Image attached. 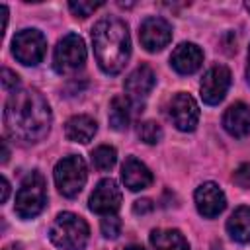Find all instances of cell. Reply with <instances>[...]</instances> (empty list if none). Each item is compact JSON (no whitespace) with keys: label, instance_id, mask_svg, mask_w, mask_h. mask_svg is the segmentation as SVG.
<instances>
[{"label":"cell","instance_id":"obj_1","mask_svg":"<svg viewBox=\"0 0 250 250\" xmlns=\"http://www.w3.org/2000/svg\"><path fill=\"white\" fill-rule=\"evenodd\" d=\"M4 123L14 139L39 143L51 129V107L37 90H16L6 102Z\"/></svg>","mask_w":250,"mask_h":250},{"label":"cell","instance_id":"obj_2","mask_svg":"<svg viewBox=\"0 0 250 250\" xmlns=\"http://www.w3.org/2000/svg\"><path fill=\"white\" fill-rule=\"evenodd\" d=\"M94 55L105 74H119L131 55V37L127 23L119 18H102L92 29Z\"/></svg>","mask_w":250,"mask_h":250},{"label":"cell","instance_id":"obj_3","mask_svg":"<svg viewBox=\"0 0 250 250\" xmlns=\"http://www.w3.org/2000/svg\"><path fill=\"white\" fill-rule=\"evenodd\" d=\"M49 238L61 250H84L90 238V229L82 217L70 211H62L53 221L49 229Z\"/></svg>","mask_w":250,"mask_h":250},{"label":"cell","instance_id":"obj_4","mask_svg":"<svg viewBox=\"0 0 250 250\" xmlns=\"http://www.w3.org/2000/svg\"><path fill=\"white\" fill-rule=\"evenodd\" d=\"M47 203V188H45V178L33 170L29 172L16 193V213L21 219H33L37 217Z\"/></svg>","mask_w":250,"mask_h":250},{"label":"cell","instance_id":"obj_5","mask_svg":"<svg viewBox=\"0 0 250 250\" xmlns=\"http://www.w3.org/2000/svg\"><path fill=\"white\" fill-rule=\"evenodd\" d=\"M53 176H55L57 189L64 197H76L82 191L86 178H88L86 162L82 160V156H76V154L64 156L57 162Z\"/></svg>","mask_w":250,"mask_h":250},{"label":"cell","instance_id":"obj_6","mask_svg":"<svg viewBox=\"0 0 250 250\" xmlns=\"http://www.w3.org/2000/svg\"><path fill=\"white\" fill-rule=\"evenodd\" d=\"M84 62H86V47L82 37L76 33L64 35L55 47V55H53L55 70L59 74H70L82 68Z\"/></svg>","mask_w":250,"mask_h":250},{"label":"cell","instance_id":"obj_7","mask_svg":"<svg viewBox=\"0 0 250 250\" xmlns=\"http://www.w3.org/2000/svg\"><path fill=\"white\" fill-rule=\"evenodd\" d=\"M12 53L21 64L35 66L47 53V39L39 29H21L12 39Z\"/></svg>","mask_w":250,"mask_h":250},{"label":"cell","instance_id":"obj_8","mask_svg":"<svg viewBox=\"0 0 250 250\" xmlns=\"http://www.w3.org/2000/svg\"><path fill=\"white\" fill-rule=\"evenodd\" d=\"M156 84V74L148 64H141L137 66L123 82L125 94H127V102L135 107H143L145 100L148 98V94L152 92Z\"/></svg>","mask_w":250,"mask_h":250},{"label":"cell","instance_id":"obj_9","mask_svg":"<svg viewBox=\"0 0 250 250\" xmlns=\"http://www.w3.org/2000/svg\"><path fill=\"white\" fill-rule=\"evenodd\" d=\"M229 88H230V70L223 64H215L201 78L199 84L201 100L209 105H217L227 96Z\"/></svg>","mask_w":250,"mask_h":250},{"label":"cell","instance_id":"obj_10","mask_svg":"<svg viewBox=\"0 0 250 250\" xmlns=\"http://www.w3.org/2000/svg\"><path fill=\"white\" fill-rule=\"evenodd\" d=\"M88 207L98 215H115V211L121 207V189L117 182L111 178L100 180L90 195Z\"/></svg>","mask_w":250,"mask_h":250},{"label":"cell","instance_id":"obj_11","mask_svg":"<svg viewBox=\"0 0 250 250\" xmlns=\"http://www.w3.org/2000/svg\"><path fill=\"white\" fill-rule=\"evenodd\" d=\"M139 39H141V45L146 51H150V53L162 51L172 41V25L164 18L150 16V18H146L141 23V27H139Z\"/></svg>","mask_w":250,"mask_h":250},{"label":"cell","instance_id":"obj_12","mask_svg":"<svg viewBox=\"0 0 250 250\" xmlns=\"http://www.w3.org/2000/svg\"><path fill=\"white\" fill-rule=\"evenodd\" d=\"M168 115H170L172 123L176 125V129L188 133V131H193V129L197 127V121H199V107H197L195 100H193L189 94L178 92V94L170 100Z\"/></svg>","mask_w":250,"mask_h":250},{"label":"cell","instance_id":"obj_13","mask_svg":"<svg viewBox=\"0 0 250 250\" xmlns=\"http://www.w3.org/2000/svg\"><path fill=\"white\" fill-rule=\"evenodd\" d=\"M195 207L199 211V215L213 219L217 215H221L227 207V197L223 193V189L213 184V182H205L195 189Z\"/></svg>","mask_w":250,"mask_h":250},{"label":"cell","instance_id":"obj_14","mask_svg":"<svg viewBox=\"0 0 250 250\" xmlns=\"http://www.w3.org/2000/svg\"><path fill=\"white\" fill-rule=\"evenodd\" d=\"M203 62V51L195 43H180L170 57V64L180 74H193Z\"/></svg>","mask_w":250,"mask_h":250},{"label":"cell","instance_id":"obj_15","mask_svg":"<svg viewBox=\"0 0 250 250\" xmlns=\"http://www.w3.org/2000/svg\"><path fill=\"white\" fill-rule=\"evenodd\" d=\"M223 127L229 135L236 139H244L250 135V105L244 102L232 104L223 115Z\"/></svg>","mask_w":250,"mask_h":250},{"label":"cell","instance_id":"obj_16","mask_svg":"<svg viewBox=\"0 0 250 250\" xmlns=\"http://www.w3.org/2000/svg\"><path fill=\"white\" fill-rule=\"evenodd\" d=\"M121 178H123V184L131 191L146 189L152 184V172L135 156L125 158V162L121 166Z\"/></svg>","mask_w":250,"mask_h":250},{"label":"cell","instance_id":"obj_17","mask_svg":"<svg viewBox=\"0 0 250 250\" xmlns=\"http://www.w3.org/2000/svg\"><path fill=\"white\" fill-rule=\"evenodd\" d=\"M98 123L90 115H74L64 123V135L72 143H88L94 139Z\"/></svg>","mask_w":250,"mask_h":250},{"label":"cell","instance_id":"obj_18","mask_svg":"<svg viewBox=\"0 0 250 250\" xmlns=\"http://www.w3.org/2000/svg\"><path fill=\"white\" fill-rule=\"evenodd\" d=\"M150 244L154 250H189L186 236L176 229H154L150 232Z\"/></svg>","mask_w":250,"mask_h":250},{"label":"cell","instance_id":"obj_19","mask_svg":"<svg viewBox=\"0 0 250 250\" xmlns=\"http://www.w3.org/2000/svg\"><path fill=\"white\" fill-rule=\"evenodd\" d=\"M227 230L236 242H250V207H236L227 221Z\"/></svg>","mask_w":250,"mask_h":250},{"label":"cell","instance_id":"obj_20","mask_svg":"<svg viewBox=\"0 0 250 250\" xmlns=\"http://www.w3.org/2000/svg\"><path fill=\"white\" fill-rule=\"evenodd\" d=\"M129 102L121 96H115L109 104V127L115 131H125L131 121V111H129Z\"/></svg>","mask_w":250,"mask_h":250},{"label":"cell","instance_id":"obj_21","mask_svg":"<svg viewBox=\"0 0 250 250\" xmlns=\"http://www.w3.org/2000/svg\"><path fill=\"white\" fill-rule=\"evenodd\" d=\"M115 160H117V152H115L113 146L102 145V146L94 148V152H92V162H94V166H96L98 170H102V172L113 168Z\"/></svg>","mask_w":250,"mask_h":250},{"label":"cell","instance_id":"obj_22","mask_svg":"<svg viewBox=\"0 0 250 250\" xmlns=\"http://www.w3.org/2000/svg\"><path fill=\"white\" fill-rule=\"evenodd\" d=\"M139 137L146 145H156L162 139V129H160V125L156 121H145L139 127Z\"/></svg>","mask_w":250,"mask_h":250},{"label":"cell","instance_id":"obj_23","mask_svg":"<svg viewBox=\"0 0 250 250\" xmlns=\"http://www.w3.org/2000/svg\"><path fill=\"white\" fill-rule=\"evenodd\" d=\"M104 6V2H84V0H78V2H68V8H70V12L76 16V18H88L90 14H94L98 8H102Z\"/></svg>","mask_w":250,"mask_h":250},{"label":"cell","instance_id":"obj_24","mask_svg":"<svg viewBox=\"0 0 250 250\" xmlns=\"http://www.w3.org/2000/svg\"><path fill=\"white\" fill-rule=\"evenodd\" d=\"M100 229H102V234L105 238H117L119 232H121V221L115 215H104V219L100 223Z\"/></svg>","mask_w":250,"mask_h":250},{"label":"cell","instance_id":"obj_25","mask_svg":"<svg viewBox=\"0 0 250 250\" xmlns=\"http://www.w3.org/2000/svg\"><path fill=\"white\" fill-rule=\"evenodd\" d=\"M232 182H234L236 186L244 188V189L250 188V162H244V164H240V166L234 170Z\"/></svg>","mask_w":250,"mask_h":250},{"label":"cell","instance_id":"obj_26","mask_svg":"<svg viewBox=\"0 0 250 250\" xmlns=\"http://www.w3.org/2000/svg\"><path fill=\"white\" fill-rule=\"evenodd\" d=\"M2 86H4V90L16 92V88L20 86V76L10 68H2Z\"/></svg>","mask_w":250,"mask_h":250},{"label":"cell","instance_id":"obj_27","mask_svg":"<svg viewBox=\"0 0 250 250\" xmlns=\"http://www.w3.org/2000/svg\"><path fill=\"white\" fill-rule=\"evenodd\" d=\"M152 209H154V205H152L150 199H137V201L133 203V213H135V215H146V213H150Z\"/></svg>","mask_w":250,"mask_h":250},{"label":"cell","instance_id":"obj_28","mask_svg":"<svg viewBox=\"0 0 250 250\" xmlns=\"http://www.w3.org/2000/svg\"><path fill=\"white\" fill-rule=\"evenodd\" d=\"M8 193H10V184H8L6 178H2V193H0V201L2 203L8 199Z\"/></svg>","mask_w":250,"mask_h":250},{"label":"cell","instance_id":"obj_29","mask_svg":"<svg viewBox=\"0 0 250 250\" xmlns=\"http://www.w3.org/2000/svg\"><path fill=\"white\" fill-rule=\"evenodd\" d=\"M10 158V148H8V141H2V164H6Z\"/></svg>","mask_w":250,"mask_h":250},{"label":"cell","instance_id":"obj_30","mask_svg":"<svg viewBox=\"0 0 250 250\" xmlns=\"http://www.w3.org/2000/svg\"><path fill=\"white\" fill-rule=\"evenodd\" d=\"M246 80L250 84V47H248V66H246Z\"/></svg>","mask_w":250,"mask_h":250},{"label":"cell","instance_id":"obj_31","mask_svg":"<svg viewBox=\"0 0 250 250\" xmlns=\"http://www.w3.org/2000/svg\"><path fill=\"white\" fill-rule=\"evenodd\" d=\"M4 250H23V248H21L20 244H12V246H6Z\"/></svg>","mask_w":250,"mask_h":250},{"label":"cell","instance_id":"obj_32","mask_svg":"<svg viewBox=\"0 0 250 250\" xmlns=\"http://www.w3.org/2000/svg\"><path fill=\"white\" fill-rule=\"evenodd\" d=\"M125 250H145L143 246H129V248H125Z\"/></svg>","mask_w":250,"mask_h":250},{"label":"cell","instance_id":"obj_33","mask_svg":"<svg viewBox=\"0 0 250 250\" xmlns=\"http://www.w3.org/2000/svg\"><path fill=\"white\" fill-rule=\"evenodd\" d=\"M244 6H246V10H248V12H250V2H246V4H244Z\"/></svg>","mask_w":250,"mask_h":250}]
</instances>
